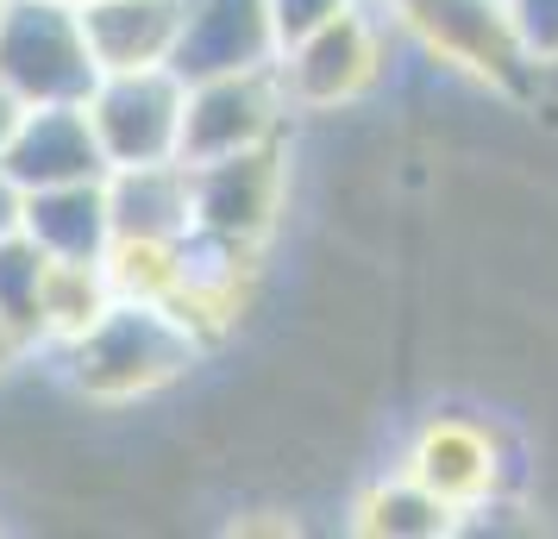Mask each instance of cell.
I'll return each instance as SVG.
<instances>
[{
    "instance_id": "cell-1",
    "label": "cell",
    "mask_w": 558,
    "mask_h": 539,
    "mask_svg": "<svg viewBox=\"0 0 558 539\" xmlns=\"http://www.w3.org/2000/svg\"><path fill=\"white\" fill-rule=\"evenodd\" d=\"M202 333L163 302H113V308L76 339L70 377L88 402H145L157 389H170L195 364Z\"/></svg>"
},
{
    "instance_id": "cell-2",
    "label": "cell",
    "mask_w": 558,
    "mask_h": 539,
    "mask_svg": "<svg viewBox=\"0 0 558 539\" xmlns=\"http://www.w3.org/2000/svg\"><path fill=\"white\" fill-rule=\"evenodd\" d=\"M389 26H402L427 57H439L458 76H477L502 95L539 101V63L521 45L508 0H383Z\"/></svg>"
},
{
    "instance_id": "cell-3",
    "label": "cell",
    "mask_w": 558,
    "mask_h": 539,
    "mask_svg": "<svg viewBox=\"0 0 558 539\" xmlns=\"http://www.w3.org/2000/svg\"><path fill=\"white\" fill-rule=\"evenodd\" d=\"M0 82L26 107L88 101L101 82L76 0H7L0 7Z\"/></svg>"
},
{
    "instance_id": "cell-4",
    "label": "cell",
    "mask_w": 558,
    "mask_h": 539,
    "mask_svg": "<svg viewBox=\"0 0 558 539\" xmlns=\"http://www.w3.org/2000/svg\"><path fill=\"white\" fill-rule=\"evenodd\" d=\"M88 126L101 138L107 170L126 163H170L182 157V113H189V82L170 63L151 70H101L88 88Z\"/></svg>"
},
{
    "instance_id": "cell-5",
    "label": "cell",
    "mask_w": 558,
    "mask_h": 539,
    "mask_svg": "<svg viewBox=\"0 0 558 539\" xmlns=\"http://www.w3.org/2000/svg\"><path fill=\"white\" fill-rule=\"evenodd\" d=\"M195 170V238L214 252L252 257L282 220L289 201V163H282V138L257 145L239 157H214V163H189Z\"/></svg>"
},
{
    "instance_id": "cell-6",
    "label": "cell",
    "mask_w": 558,
    "mask_h": 539,
    "mask_svg": "<svg viewBox=\"0 0 558 539\" xmlns=\"http://www.w3.org/2000/svg\"><path fill=\"white\" fill-rule=\"evenodd\" d=\"M277 76L289 88L295 113H339L357 107L383 76V20L371 13V0L345 7L339 20H327L320 32L295 38L277 57Z\"/></svg>"
},
{
    "instance_id": "cell-7",
    "label": "cell",
    "mask_w": 558,
    "mask_h": 539,
    "mask_svg": "<svg viewBox=\"0 0 558 539\" xmlns=\"http://www.w3.org/2000/svg\"><path fill=\"white\" fill-rule=\"evenodd\" d=\"M289 88L277 63L264 70H227V76L189 82V113H182V163H214L257 145H277L289 132Z\"/></svg>"
},
{
    "instance_id": "cell-8",
    "label": "cell",
    "mask_w": 558,
    "mask_h": 539,
    "mask_svg": "<svg viewBox=\"0 0 558 539\" xmlns=\"http://www.w3.org/2000/svg\"><path fill=\"white\" fill-rule=\"evenodd\" d=\"M408 477L427 483L452 514H477L502 489V439L477 414H433L408 445Z\"/></svg>"
},
{
    "instance_id": "cell-9",
    "label": "cell",
    "mask_w": 558,
    "mask_h": 539,
    "mask_svg": "<svg viewBox=\"0 0 558 539\" xmlns=\"http://www.w3.org/2000/svg\"><path fill=\"white\" fill-rule=\"evenodd\" d=\"M277 20L270 0H182V38L170 70L182 82L227 76V70H264L277 63Z\"/></svg>"
},
{
    "instance_id": "cell-10",
    "label": "cell",
    "mask_w": 558,
    "mask_h": 539,
    "mask_svg": "<svg viewBox=\"0 0 558 539\" xmlns=\"http://www.w3.org/2000/svg\"><path fill=\"white\" fill-rule=\"evenodd\" d=\"M0 170L20 188H63V182H101L107 176V151L88 107L82 101H57V107H26V120L13 132V145L0 157Z\"/></svg>"
},
{
    "instance_id": "cell-11",
    "label": "cell",
    "mask_w": 558,
    "mask_h": 539,
    "mask_svg": "<svg viewBox=\"0 0 558 539\" xmlns=\"http://www.w3.org/2000/svg\"><path fill=\"white\" fill-rule=\"evenodd\" d=\"M107 213L113 238H195V170L182 157L107 170Z\"/></svg>"
},
{
    "instance_id": "cell-12",
    "label": "cell",
    "mask_w": 558,
    "mask_h": 539,
    "mask_svg": "<svg viewBox=\"0 0 558 539\" xmlns=\"http://www.w3.org/2000/svg\"><path fill=\"white\" fill-rule=\"evenodd\" d=\"M101 70L170 63L182 38V0H76Z\"/></svg>"
},
{
    "instance_id": "cell-13",
    "label": "cell",
    "mask_w": 558,
    "mask_h": 539,
    "mask_svg": "<svg viewBox=\"0 0 558 539\" xmlns=\"http://www.w3.org/2000/svg\"><path fill=\"white\" fill-rule=\"evenodd\" d=\"M26 232L51 257H70V264H101L107 245H113L107 176L101 182H63V188H32V195H26Z\"/></svg>"
},
{
    "instance_id": "cell-14",
    "label": "cell",
    "mask_w": 558,
    "mask_h": 539,
    "mask_svg": "<svg viewBox=\"0 0 558 539\" xmlns=\"http://www.w3.org/2000/svg\"><path fill=\"white\" fill-rule=\"evenodd\" d=\"M120 295L107 283V264H70V257H51V277H45V302H38V339H57V345H76Z\"/></svg>"
},
{
    "instance_id": "cell-15",
    "label": "cell",
    "mask_w": 558,
    "mask_h": 539,
    "mask_svg": "<svg viewBox=\"0 0 558 539\" xmlns=\"http://www.w3.org/2000/svg\"><path fill=\"white\" fill-rule=\"evenodd\" d=\"M452 527V509L433 495L427 483L414 477H396V483H377L364 502H357V534H383V539H433Z\"/></svg>"
},
{
    "instance_id": "cell-16",
    "label": "cell",
    "mask_w": 558,
    "mask_h": 539,
    "mask_svg": "<svg viewBox=\"0 0 558 539\" xmlns=\"http://www.w3.org/2000/svg\"><path fill=\"white\" fill-rule=\"evenodd\" d=\"M45 277H51V252H45L26 226L13 232V238H0V314H7V327L26 339V345H38Z\"/></svg>"
},
{
    "instance_id": "cell-17",
    "label": "cell",
    "mask_w": 558,
    "mask_h": 539,
    "mask_svg": "<svg viewBox=\"0 0 558 539\" xmlns=\"http://www.w3.org/2000/svg\"><path fill=\"white\" fill-rule=\"evenodd\" d=\"M345 7H357V0H270V20H277V45L289 51L295 38H307V32L327 26V20H339Z\"/></svg>"
},
{
    "instance_id": "cell-18",
    "label": "cell",
    "mask_w": 558,
    "mask_h": 539,
    "mask_svg": "<svg viewBox=\"0 0 558 539\" xmlns=\"http://www.w3.org/2000/svg\"><path fill=\"white\" fill-rule=\"evenodd\" d=\"M514 7V26L521 45L533 51V63H553L558 57V0H508Z\"/></svg>"
},
{
    "instance_id": "cell-19",
    "label": "cell",
    "mask_w": 558,
    "mask_h": 539,
    "mask_svg": "<svg viewBox=\"0 0 558 539\" xmlns=\"http://www.w3.org/2000/svg\"><path fill=\"white\" fill-rule=\"evenodd\" d=\"M20 226H26V188L0 170V238H13Z\"/></svg>"
},
{
    "instance_id": "cell-20",
    "label": "cell",
    "mask_w": 558,
    "mask_h": 539,
    "mask_svg": "<svg viewBox=\"0 0 558 539\" xmlns=\"http://www.w3.org/2000/svg\"><path fill=\"white\" fill-rule=\"evenodd\" d=\"M20 120H26V101L0 82V157H7V145H13V132H20Z\"/></svg>"
},
{
    "instance_id": "cell-21",
    "label": "cell",
    "mask_w": 558,
    "mask_h": 539,
    "mask_svg": "<svg viewBox=\"0 0 558 539\" xmlns=\"http://www.w3.org/2000/svg\"><path fill=\"white\" fill-rule=\"evenodd\" d=\"M20 352H26V339L13 333V327H7V314H0V377H7L13 364H20Z\"/></svg>"
},
{
    "instance_id": "cell-22",
    "label": "cell",
    "mask_w": 558,
    "mask_h": 539,
    "mask_svg": "<svg viewBox=\"0 0 558 539\" xmlns=\"http://www.w3.org/2000/svg\"><path fill=\"white\" fill-rule=\"evenodd\" d=\"M539 101L558 113V57H553V63H539Z\"/></svg>"
},
{
    "instance_id": "cell-23",
    "label": "cell",
    "mask_w": 558,
    "mask_h": 539,
    "mask_svg": "<svg viewBox=\"0 0 558 539\" xmlns=\"http://www.w3.org/2000/svg\"><path fill=\"white\" fill-rule=\"evenodd\" d=\"M0 7H7V0H0Z\"/></svg>"
}]
</instances>
